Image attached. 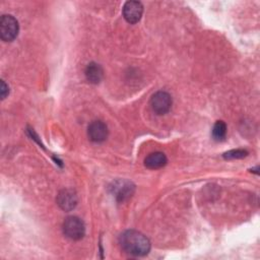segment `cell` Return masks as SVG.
Masks as SVG:
<instances>
[{"label":"cell","mask_w":260,"mask_h":260,"mask_svg":"<svg viewBox=\"0 0 260 260\" xmlns=\"http://www.w3.org/2000/svg\"><path fill=\"white\" fill-rule=\"evenodd\" d=\"M122 250L135 257H142L148 254L150 250L149 240L140 232L135 230L125 231L119 239Z\"/></svg>","instance_id":"1"},{"label":"cell","mask_w":260,"mask_h":260,"mask_svg":"<svg viewBox=\"0 0 260 260\" xmlns=\"http://www.w3.org/2000/svg\"><path fill=\"white\" fill-rule=\"evenodd\" d=\"M19 25L15 17L4 14L0 19V37L4 42H12L18 35Z\"/></svg>","instance_id":"2"},{"label":"cell","mask_w":260,"mask_h":260,"mask_svg":"<svg viewBox=\"0 0 260 260\" xmlns=\"http://www.w3.org/2000/svg\"><path fill=\"white\" fill-rule=\"evenodd\" d=\"M63 233L70 240L78 241L85 234L84 223L77 216H68L63 222Z\"/></svg>","instance_id":"3"},{"label":"cell","mask_w":260,"mask_h":260,"mask_svg":"<svg viewBox=\"0 0 260 260\" xmlns=\"http://www.w3.org/2000/svg\"><path fill=\"white\" fill-rule=\"evenodd\" d=\"M150 107L157 115H165L172 107V98L166 91H156L150 99Z\"/></svg>","instance_id":"4"},{"label":"cell","mask_w":260,"mask_h":260,"mask_svg":"<svg viewBox=\"0 0 260 260\" xmlns=\"http://www.w3.org/2000/svg\"><path fill=\"white\" fill-rule=\"evenodd\" d=\"M143 13V6L139 1H127L123 7V16L129 23H136Z\"/></svg>","instance_id":"5"},{"label":"cell","mask_w":260,"mask_h":260,"mask_svg":"<svg viewBox=\"0 0 260 260\" xmlns=\"http://www.w3.org/2000/svg\"><path fill=\"white\" fill-rule=\"evenodd\" d=\"M108 127L102 121H92L87 128V134L92 142L101 143L104 142L108 137Z\"/></svg>","instance_id":"6"},{"label":"cell","mask_w":260,"mask_h":260,"mask_svg":"<svg viewBox=\"0 0 260 260\" xmlns=\"http://www.w3.org/2000/svg\"><path fill=\"white\" fill-rule=\"evenodd\" d=\"M57 204L64 211H70L77 204V195L72 189H63L57 195Z\"/></svg>","instance_id":"7"},{"label":"cell","mask_w":260,"mask_h":260,"mask_svg":"<svg viewBox=\"0 0 260 260\" xmlns=\"http://www.w3.org/2000/svg\"><path fill=\"white\" fill-rule=\"evenodd\" d=\"M111 189L118 201H124L128 199L134 192V186L128 181H117L114 183Z\"/></svg>","instance_id":"8"},{"label":"cell","mask_w":260,"mask_h":260,"mask_svg":"<svg viewBox=\"0 0 260 260\" xmlns=\"http://www.w3.org/2000/svg\"><path fill=\"white\" fill-rule=\"evenodd\" d=\"M168 159L167 156L165 155L164 152L160 151H155V152H151L149 153L145 159H144V165L146 168L151 169V170H156V169H160L164 166H166Z\"/></svg>","instance_id":"9"},{"label":"cell","mask_w":260,"mask_h":260,"mask_svg":"<svg viewBox=\"0 0 260 260\" xmlns=\"http://www.w3.org/2000/svg\"><path fill=\"white\" fill-rule=\"evenodd\" d=\"M84 74H85L86 79H87L90 83L96 84V83L101 82V80L103 79L104 70H103V68L101 67V65H99L98 63L91 62V63H89V64L86 66L85 71H84Z\"/></svg>","instance_id":"10"},{"label":"cell","mask_w":260,"mask_h":260,"mask_svg":"<svg viewBox=\"0 0 260 260\" xmlns=\"http://www.w3.org/2000/svg\"><path fill=\"white\" fill-rule=\"evenodd\" d=\"M226 135V125L223 121H216L212 128V137L216 141H222Z\"/></svg>","instance_id":"11"},{"label":"cell","mask_w":260,"mask_h":260,"mask_svg":"<svg viewBox=\"0 0 260 260\" xmlns=\"http://www.w3.org/2000/svg\"><path fill=\"white\" fill-rule=\"evenodd\" d=\"M247 154H248V151L245 149H233V150H230V151L223 153V157L229 158V159L242 158V157H245Z\"/></svg>","instance_id":"12"},{"label":"cell","mask_w":260,"mask_h":260,"mask_svg":"<svg viewBox=\"0 0 260 260\" xmlns=\"http://www.w3.org/2000/svg\"><path fill=\"white\" fill-rule=\"evenodd\" d=\"M9 93V87L8 85L5 83L4 80H1V85H0V95H1V100H4Z\"/></svg>","instance_id":"13"}]
</instances>
